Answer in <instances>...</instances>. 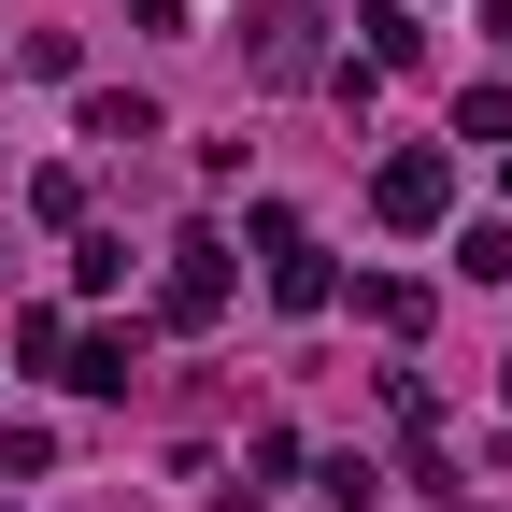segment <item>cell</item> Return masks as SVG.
<instances>
[{
  "label": "cell",
  "mask_w": 512,
  "mask_h": 512,
  "mask_svg": "<svg viewBox=\"0 0 512 512\" xmlns=\"http://www.w3.org/2000/svg\"><path fill=\"white\" fill-rule=\"evenodd\" d=\"M242 72L256 86H328V0H242Z\"/></svg>",
  "instance_id": "1"
},
{
  "label": "cell",
  "mask_w": 512,
  "mask_h": 512,
  "mask_svg": "<svg viewBox=\"0 0 512 512\" xmlns=\"http://www.w3.org/2000/svg\"><path fill=\"white\" fill-rule=\"evenodd\" d=\"M242 242H256V271H271V299H285V313H328V299H342L328 242H313V228H299L285 200H256V214H242Z\"/></svg>",
  "instance_id": "2"
},
{
  "label": "cell",
  "mask_w": 512,
  "mask_h": 512,
  "mask_svg": "<svg viewBox=\"0 0 512 512\" xmlns=\"http://www.w3.org/2000/svg\"><path fill=\"white\" fill-rule=\"evenodd\" d=\"M370 214L384 228H441V214H456V157H441V143H399V157L370 171Z\"/></svg>",
  "instance_id": "3"
},
{
  "label": "cell",
  "mask_w": 512,
  "mask_h": 512,
  "mask_svg": "<svg viewBox=\"0 0 512 512\" xmlns=\"http://www.w3.org/2000/svg\"><path fill=\"white\" fill-rule=\"evenodd\" d=\"M157 313H171V328H214V313H228V242H214V228H185V242H171Z\"/></svg>",
  "instance_id": "4"
},
{
  "label": "cell",
  "mask_w": 512,
  "mask_h": 512,
  "mask_svg": "<svg viewBox=\"0 0 512 512\" xmlns=\"http://www.w3.org/2000/svg\"><path fill=\"white\" fill-rule=\"evenodd\" d=\"M128 370H143V328H72L57 384H86V399H128Z\"/></svg>",
  "instance_id": "5"
},
{
  "label": "cell",
  "mask_w": 512,
  "mask_h": 512,
  "mask_svg": "<svg viewBox=\"0 0 512 512\" xmlns=\"http://www.w3.org/2000/svg\"><path fill=\"white\" fill-rule=\"evenodd\" d=\"M356 313H370L384 342H427V328H441V299H427L413 271H356Z\"/></svg>",
  "instance_id": "6"
},
{
  "label": "cell",
  "mask_w": 512,
  "mask_h": 512,
  "mask_svg": "<svg viewBox=\"0 0 512 512\" xmlns=\"http://www.w3.org/2000/svg\"><path fill=\"white\" fill-rule=\"evenodd\" d=\"M86 143H100V157H143V143H157V100H143V86H86Z\"/></svg>",
  "instance_id": "7"
},
{
  "label": "cell",
  "mask_w": 512,
  "mask_h": 512,
  "mask_svg": "<svg viewBox=\"0 0 512 512\" xmlns=\"http://www.w3.org/2000/svg\"><path fill=\"white\" fill-rule=\"evenodd\" d=\"M356 29H370V72H413V57H427V15H413V0H356Z\"/></svg>",
  "instance_id": "8"
},
{
  "label": "cell",
  "mask_w": 512,
  "mask_h": 512,
  "mask_svg": "<svg viewBox=\"0 0 512 512\" xmlns=\"http://www.w3.org/2000/svg\"><path fill=\"white\" fill-rule=\"evenodd\" d=\"M57 470V427L43 413H0V484H43Z\"/></svg>",
  "instance_id": "9"
},
{
  "label": "cell",
  "mask_w": 512,
  "mask_h": 512,
  "mask_svg": "<svg viewBox=\"0 0 512 512\" xmlns=\"http://www.w3.org/2000/svg\"><path fill=\"white\" fill-rule=\"evenodd\" d=\"M242 470H256V484H228V498H271V484H299V427H256V441H242Z\"/></svg>",
  "instance_id": "10"
},
{
  "label": "cell",
  "mask_w": 512,
  "mask_h": 512,
  "mask_svg": "<svg viewBox=\"0 0 512 512\" xmlns=\"http://www.w3.org/2000/svg\"><path fill=\"white\" fill-rule=\"evenodd\" d=\"M299 470H313V498H328V512H370V484H384L370 456H299Z\"/></svg>",
  "instance_id": "11"
},
{
  "label": "cell",
  "mask_w": 512,
  "mask_h": 512,
  "mask_svg": "<svg viewBox=\"0 0 512 512\" xmlns=\"http://www.w3.org/2000/svg\"><path fill=\"white\" fill-rule=\"evenodd\" d=\"M57 356H72V313L29 299V313H15V370H57Z\"/></svg>",
  "instance_id": "12"
},
{
  "label": "cell",
  "mask_w": 512,
  "mask_h": 512,
  "mask_svg": "<svg viewBox=\"0 0 512 512\" xmlns=\"http://www.w3.org/2000/svg\"><path fill=\"white\" fill-rule=\"evenodd\" d=\"M29 214L43 228H86V171H29Z\"/></svg>",
  "instance_id": "13"
},
{
  "label": "cell",
  "mask_w": 512,
  "mask_h": 512,
  "mask_svg": "<svg viewBox=\"0 0 512 512\" xmlns=\"http://www.w3.org/2000/svg\"><path fill=\"white\" fill-rule=\"evenodd\" d=\"M456 143H512V86H470L456 100Z\"/></svg>",
  "instance_id": "14"
},
{
  "label": "cell",
  "mask_w": 512,
  "mask_h": 512,
  "mask_svg": "<svg viewBox=\"0 0 512 512\" xmlns=\"http://www.w3.org/2000/svg\"><path fill=\"white\" fill-rule=\"evenodd\" d=\"M114 271H128V242H114V228H72V285H86V299H100V285H114Z\"/></svg>",
  "instance_id": "15"
},
{
  "label": "cell",
  "mask_w": 512,
  "mask_h": 512,
  "mask_svg": "<svg viewBox=\"0 0 512 512\" xmlns=\"http://www.w3.org/2000/svg\"><path fill=\"white\" fill-rule=\"evenodd\" d=\"M456 256H470V285H512V228H470Z\"/></svg>",
  "instance_id": "16"
},
{
  "label": "cell",
  "mask_w": 512,
  "mask_h": 512,
  "mask_svg": "<svg viewBox=\"0 0 512 512\" xmlns=\"http://www.w3.org/2000/svg\"><path fill=\"white\" fill-rule=\"evenodd\" d=\"M143 29H185V0H143Z\"/></svg>",
  "instance_id": "17"
},
{
  "label": "cell",
  "mask_w": 512,
  "mask_h": 512,
  "mask_svg": "<svg viewBox=\"0 0 512 512\" xmlns=\"http://www.w3.org/2000/svg\"><path fill=\"white\" fill-rule=\"evenodd\" d=\"M498 399H512V356H498Z\"/></svg>",
  "instance_id": "18"
},
{
  "label": "cell",
  "mask_w": 512,
  "mask_h": 512,
  "mask_svg": "<svg viewBox=\"0 0 512 512\" xmlns=\"http://www.w3.org/2000/svg\"><path fill=\"white\" fill-rule=\"evenodd\" d=\"M498 200H512V157H498Z\"/></svg>",
  "instance_id": "19"
},
{
  "label": "cell",
  "mask_w": 512,
  "mask_h": 512,
  "mask_svg": "<svg viewBox=\"0 0 512 512\" xmlns=\"http://www.w3.org/2000/svg\"><path fill=\"white\" fill-rule=\"evenodd\" d=\"M413 15H427V0H413Z\"/></svg>",
  "instance_id": "20"
}]
</instances>
